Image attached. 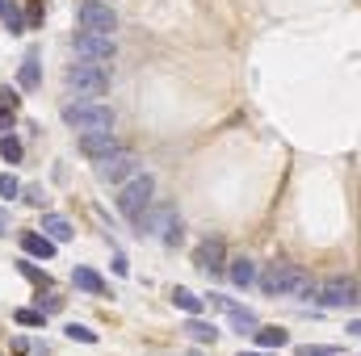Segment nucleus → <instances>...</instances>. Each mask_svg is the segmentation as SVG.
Instances as JSON below:
<instances>
[{
  "label": "nucleus",
  "instance_id": "1",
  "mask_svg": "<svg viewBox=\"0 0 361 356\" xmlns=\"http://www.w3.org/2000/svg\"><path fill=\"white\" fill-rule=\"evenodd\" d=\"M152 197H156V177H147V172H135V177H126L118 184V197H114V205H118V214L122 218H139L147 205H152Z\"/></svg>",
  "mask_w": 361,
  "mask_h": 356
},
{
  "label": "nucleus",
  "instance_id": "2",
  "mask_svg": "<svg viewBox=\"0 0 361 356\" xmlns=\"http://www.w3.org/2000/svg\"><path fill=\"white\" fill-rule=\"evenodd\" d=\"M63 80H68V89L76 92L80 101H97L101 92L109 89V68H105V63H85V59H80V63L68 68Z\"/></svg>",
  "mask_w": 361,
  "mask_h": 356
},
{
  "label": "nucleus",
  "instance_id": "3",
  "mask_svg": "<svg viewBox=\"0 0 361 356\" xmlns=\"http://www.w3.org/2000/svg\"><path fill=\"white\" fill-rule=\"evenodd\" d=\"M63 122L72 130H80V134H89V130H114V109L101 105V101H76V105L63 109Z\"/></svg>",
  "mask_w": 361,
  "mask_h": 356
},
{
  "label": "nucleus",
  "instance_id": "4",
  "mask_svg": "<svg viewBox=\"0 0 361 356\" xmlns=\"http://www.w3.org/2000/svg\"><path fill=\"white\" fill-rule=\"evenodd\" d=\"M307 272L298 265H286V260H277V265H269L261 276H257V285H261V293L265 298H286V293H294L298 289V281H302Z\"/></svg>",
  "mask_w": 361,
  "mask_h": 356
},
{
  "label": "nucleus",
  "instance_id": "5",
  "mask_svg": "<svg viewBox=\"0 0 361 356\" xmlns=\"http://www.w3.org/2000/svg\"><path fill=\"white\" fill-rule=\"evenodd\" d=\"M135 172H143V164H139V155H135V151L114 147L109 155H101V160H97V180H101V184H122V180L135 177Z\"/></svg>",
  "mask_w": 361,
  "mask_h": 356
},
{
  "label": "nucleus",
  "instance_id": "6",
  "mask_svg": "<svg viewBox=\"0 0 361 356\" xmlns=\"http://www.w3.org/2000/svg\"><path fill=\"white\" fill-rule=\"evenodd\" d=\"M72 46H76V55H80L85 63H105V68H109V59L118 55V46H114V34H92V30L72 34Z\"/></svg>",
  "mask_w": 361,
  "mask_h": 356
},
{
  "label": "nucleus",
  "instance_id": "7",
  "mask_svg": "<svg viewBox=\"0 0 361 356\" xmlns=\"http://www.w3.org/2000/svg\"><path fill=\"white\" fill-rule=\"evenodd\" d=\"M315 298H319V306H328V310L357 306V276H332V281L315 285Z\"/></svg>",
  "mask_w": 361,
  "mask_h": 356
},
{
  "label": "nucleus",
  "instance_id": "8",
  "mask_svg": "<svg viewBox=\"0 0 361 356\" xmlns=\"http://www.w3.org/2000/svg\"><path fill=\"white\" fill-rule=\"evenodd\" d=\"M76 21H80V30H92V34H114L118 30V13L105 0H80Z\"/></svg>",
  "mask_w": 361,
  "mask_h": 356
},
{
  "label": "nucleus",
  "instance_id": "9",
  "mask_svg": "<svg viewBox=\"0 0 361 356\" xmlns=\"http://www.w3.org/2000/svg\"><path fill=\"white\" fill-rule=\"evenodd\" d=\"M135 222H139V235H160V239H164V235L177 227V210H173V205H147Z\"/></svg>",
  "mask_w": 361,
  "mask_h": 356
},
{
  "label": "nucleus",
  "instance_id": "10",
  "mask_svg": "<svg viewBox=\"0 0 361 356\" xmlns=\"http://www.w3.org/2000/svg\"><path fill=\"white\" fill-rule=\"evenodd\" d=\"M210 306H219V310L231 319V327H235L240 336H244V331L252 336V327H257V314H252L248 306H235V302H231V298H223V293H210Z\"/></svg>",
  "mask_w": 361,
  "mask_h": 356
},
{
  "label": "nucleus",
  "instance_id": "11",
  "mask_svg": "<svg viewBox=\"0 0 361 356\" xmlns=\"http://www.w3.org/2000/svg\"><path fill=\"white\" fill-rule=\"evenodd\" d=\"M114 147H118V134L114 130H89V134H80V155H89V160L109 155Z\"/></svg>",
  "mask_w": 361,
  "mask_h": 356
},
{
  "label": "nucleus",
  "instance_id": "12",
  "mask_svg": "<svg viewBox=\"0 0 361 356\" xmlns=\"http://www.w3.org/2000/svg\"><path fill=\"white\" fill-rule=\"evenodd\" d=\"M223 260H227V252H223L219 239H206V243H197V252H193V265L202 268V272H223Z\"/></svg>",
  "mask_w": 361,
  "mask_h": 356
},
{
  "label": "nucleus",
  "instance_id": "13",
  "mask_svg": "<svg viewBox=\"0 0 361 356\" xmlns=\"http://www.w3.org/2000/svg\"><path fill=\"white\" fill-rule=\"evenodd\" d=\"M42 235L55 239V243H68L76 231H72V222H68L63 214H42Z\"/></svg>",
  "mask_w": 361,
  "mask_h": 356
},
{
  "label": "nucleus",
  "instance_id": "14",
  "mask_svg": "<svg viewBox=\"0 0 361 356\" xmlns=\"http://www.w3.org/2000/svg\"><path fill=\"white\" fill-rule=\"evenodd\" d=\"M21 248H25V256H38V260H51L55 256V239H47L38 231H25L21 235Z\"/></svg>",
  "mask_w": 361,
  "mask_h": 356
},
{
  "label": "nucleus",
  "instance_id": "15",
  "mask_svg": "<svg viewBox=\"0 0 361 356\" xmlns=\"http://www.w3.org/2000/svg\"><path fill=\"white\" fill-rule=\"evenodd\" d=\"M72 285H76V289H85V293H92V298H97V293H105V281H101L89 265H76V268H72Z\"/></svg>",
  "mask_w": 361,
  "mask_h": 356
},
{
  "label": "nucleus",
  "instance_id": "16",
  "mask_svg": "<svg viewBox=\"0 0 361 356\" xmlns=\"http://www.w3.org/2000/svg\"><path fill=\"white\" fill-rule=\"evenodd\" d=\"M252 336H257V344L265 348V352H273V348H286L290 344V331H281V327H252Z\"/></svg>",
  "mask_w": 361,
  "mask_h": 356
},
{
  "label": "nucleus",
  "instance_id": "17",
  "mask_svg": "<svg viewBox=\"0 0 361 356\" xmlns=\"http://www.w3.org/2000/svg\"><path fill=\"white\" fill-rule=\"evenodd\" d=\"M185 336H189V340H197V344H214V340H219V327H214V323H202L197 314H189Z\"/></svg>",
  "mask_w": 361,
  "mask_h": 356
},
{
  "label": "nucleus",
  "instance_id": "18",
  "mask_svg": "<svg viewBox=\"0 0 361 356\" xmlns=\"http://www.w3.org/2000/svg\"><path fill=\"white\" fill-rule=\"evenodd\" d=\"M173 306H180L185 314H202V310H206V298H197L193 289L177 285V289H173Z\"/></svg>",
  "mask_w": 361,
  "mask_h": 356
},
{
  "label": "nucleus",
  "instance_id": "19",
  "mask_svg": "<svg viewBox=\"0 0 361 356\" xmlns=\"http://www.w3.org/2000/svg\"><path fill=\"white\" fill-rule=\"evenodd\" d=\"M227 276H231V281H235V285H240V289H248V285H252V281H257V265H252V260H244V256H240V260H231V268H227Z\"/></svg>",
  "mask_w": 361,
  "mask_h": 356
},
{
  "label": "nucleus",
  "instance_id": "20",
  "mask_svg": "<svg viewBox=\"0 0 361 356\" xmlns=\"http://www.w3.org/2000/svg\"><path fill=\"white\" fill-rule=\"evenodd\" d=\"M0 155H4L8 164H21V155H25V147H21V139L4 130V139H0Z\"/></svg>",
  "mask_w": 361,
  "mask_h": 356
},
{
  "label": "nucleus",
  "instance_id": "21",
  "mask_svg": "<svg viewBox=\"0 0 361 356\" xmlns=\"http://www.w3.org/2000/svg\"><path fill=\"white\" fill-rule=\"evenodd\" d=\"M17 84H21L25 92L42 84V72H38V63H34V59H25V63H21V72H17Z\"/></svg>",
  "mask_w": 361,
  "mask_h": 356
},
{
  "label": "nucleus",
  "instance_id": "22",
  "mask_svg": "<svg viewBox=\"0 0 361 356\" xmlns=\"http://www.w3.org/2000/svg\"><path fill=\"white\" fill-rule=\"evenodd\" d=\"M17 268H21V276H25V281H34L38 289H51V276H47L38 265H30V260H17Z\"/></svg>",
  "mask_w": 361,
  "mask_h": 356
},
{
  "label": "nucleus",
  "instance_id": "23",
  "mask_svg": "<svg viewBox=\"0 0 361 356\" xmlns=\"http://www.w3.org/2000/svg\"><path fill=\"white\" fill-rule=\"evenodd\" d=\"M68 340H80V344H97V331L85 323H68Z\"/></svg>",
  "mask_w": 361,
  "mask_h": 356
},
{
  "label": "nucleus",
  "instance_id": "24",
  "mask_svg": "<svg viewBox=\"0 0 361 356\" xmlns=\"http://www.w3.org/2000/svg\"><path fill=\"white\" fill-rule=\"evenodd\" d=\"M13 319H17L21 327H42V323H47V314H42V310H17Z\"/></svg>",
  "mask_w": 361,
  "mask_h": 356
},
{
  "label": "nucleus",
  "instance_id": "25",
  "mask_svg": "<svg viewBox=\"0 0 361 356\" xmlns=\"http://www.w3.org/2000/svg\"><path fill=\"white\" fill-rule=\"evenodd\" d=\"M0 21L8 25V34H25V21H21V13H17V4H13V8H8V13L0 17Z\"/></svg>",
  "mask_w": 361,
  "mask_h": 356
},
{
  "label": "nucleus",
  "instance_id": "26",
  "mask_svg": "<svg viewBox=\"0 0 361 356\" xmlns=\"http://www.w3.org/2000/svg\"><path fill=\"white\" fill-rule=\"evenodd\" d=\"M17 193H21V184L8 177V172H0V197H17Z\"/></svg>",
  "mask_w": 361,
  "mask_h": 356
},
{
  "label": "nucleus",
  "instance_id": "27",
  "mask_svg": "<svg viewBox=\"0 0 361 356\" xmlns=\"http://www.w3.org/2000/svg\"><path fill=\"white\" fill-rule=\"evenodd\" d=\"M13 122H17V109H8V105L0 101V134H4V130H13Z\"/></svg>",
  "mask_w": 361,
  "mask_h": 356
},
{
  "label": "nucleus",
  "instance_id": "28",
  "mask_svg": "<svg viewBox=\"0 0 361 356\" xmlns=\"http://www.w3.org/2000/svg\"><path fill=\"white\" fill-rule=\"evenodd\" d=\"M25 201H30V205H42V201H47V197H42V189H38V184H34V189H25Z\"/></svg>",
  "mask_w": 361,
  "mask_h": 356
},
{
  "label": "nucleus",
  "instance_id": "29",
  "mask_svg": "<svg viewBox=\"0 0 361 356\" xmlns=\"http://www.w3.org/2000/svg\"><path fill=\"white\" fill-rule=\"evenodd\" d=\"M240 356H273V352H265V348H261V352H240Z\"/></svg>",
  "mask_w": 361,
  "mask_h": 356
},
{
  "label": "nucleus",
  "instance_id": "30",
  "mask_svg": "<svg viewBox=\"0 0 361 356\" xmlns=\"http://www.w3.org/2000/svg\"><path fill=\"white\" fill-rule=\"evenodd\" d=\"M311 356H336V352H311Z\"/></svg>",
  "mask_w": 361,
  "mask_h": 356
}]
</instances>
